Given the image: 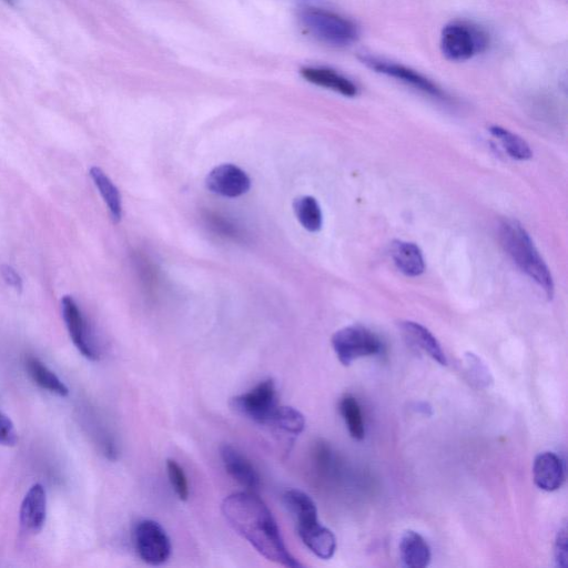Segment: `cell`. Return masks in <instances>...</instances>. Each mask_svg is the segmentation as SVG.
<instances>
[{
  "instance_id": "6",
  "label": "cell",
  "mask_w": 568,
  "mask_h": 568,
  "mask_svg": "<svg viewBox=\"0 0 568 568\" xmlns=\"http://www.w3.org/2000/svg\"><path fill=\"white\" fill-rule=\"evenodd\" d=\"M332 347L339 361L349 367L354 361L379 354L382 342L371 330L350 326L333 334Z\"/></svg>"
},
{
  "instance_id": "15",
  "label": "cell",
  "mask_w": 568,
  "mask_h": 568,
  "mask_svg": "<svg viewBox=\"0 0 568 568\" xmlns=\"http://www.w3.org/2000/svg\"><path fill=\"white\" fill-rule=\"evenodd\" d=\"M47 497L43 485L35 484L25 496L20 509V523L25 531L37 534L46 522Z\"/></svg>"
},
{
  "instance_id": "12",
  "label": "cell",
  "mask_w": 568,
  "mask_h": 568,
  "mask_svg": "<svg viewBox=\"0 0 568 568\" xmlns=\"http://www.w3.org/2000/svg\"><path fill=\"white\" fill-rule=\"evenodd\" d=\"M300 74L308 83L329 89L344 97L353 98L359 94L358 86L337 70L321 66H307L301 68Z\"/></svg>"
},
{
  "instance_id": "31",
  "label": "cell",
  "mask_w": 568,
  "mask_h": 568,
  "mask_svg": "<svg viewBox=\"0 0 568 568\" xmlns=\"http://www.w3.org/2000/svg\"><path fill=\"white\" fill-rule=\"evenodd\" d=\"M5 2H6L7 4L12 5V4L14 3V0H5Z\"/></svg>"
},
{
  "instance_id": "11",
  "label": "cell",
  "mask_w": 568,
  "mask_h": 568,
  "mask_svg": "<svg viewBox=\"0 0 568 568\" xmlns=\"http://www.w3.org/2000/svg\"><path fill=\"white\" fill-rule=\"evenodd\" d=\"M227 473L249 492H257L261 486L260 474L255 465L235 446L225 444L220 450Z\"/></svg>"
},
{
  "instance_id": "3",
  "label": "cell",
  "mask_w": 568,
  "mask_h": 568,
  "mask_svg": "<svg viewBox=\"0 0 568 568\" xmlns=\"http://www.w3.org/2000/svg\"><path fill=\"white\" fill-rule=\"evenodd\" d=\"M298 19L307 34L330 47H348L357 43L360 37L357 24L329 9L303 7L299 10Z\"/></svg>"
},
{
  "instance_id": "23",
  "label": "cell",
  "mask_w": 568,
  "mask_h": 568,
  "mask_svg": "<svg viewBox=\"0 0 568 568\" xmlns=\"http://www.w3.org/2000/svg\"><path fill=\"white\" fill-rule=\"evenodd\" d=\"M490 133L497 140H500L504 150L513 159L525 161L533 157V151L527 142L513 133L500 126L490 127Z\"/></svg>"
},
{
  "instance_id": "28",
  "label": "cell",
  "mask_w": 568,
  "mask_h": 568,
  "mask_svg": "<svg viewBox=\"0 0 568 568\" xmlns=\"http://www.w3.org/2000/svg\"><path fill=\"white\" fill-rule=\"evenodd\" d=\"M18 441L15 425L7 415L0 412V444L5 446H15Z\"/></svg>"
},
{
  "instance_id": "2",
  "label": "cell",
  "mask_w": 568,
  "mask_h": 568,
  "mask_svg": "<svg viewBox=\"0 0 568 568\" xmlns=\"http://www.w3.org/2000/svg\"><path fill=\"white\" fill-rule=\"evenodd\" d=\"M501 246L527 277L539 286L546 297H554V280L549 267L536 249L529 232L519 221L506 219L499 228Z\"/></svg>"
},
{
  "instance_id": "22",
  "label": "cell",
  "mask_w": 568,
  "mask_h": 568,
  "mask_svg": "<svg viewBox=\"0 0 568 568\" xmlns=\"http://www.w3.org/2000/svg\"><path fill=\"white\" fill-rule=\"evenodd\" d=\"M293 211L301 226L310 231L318 232L323 226V215L316 198L303 196L293 202Z\"/></svg>"
},
{
  "instance_id": "16",
  "label": "cell",
  "mask_w": 568,
  "mask_h": 568,
  "mask_svg": "<svg viewBox=\"0 0 568 568\" xmlns=\"http://www.w3.org/2000/svg\"><path fill=\"white\" fill-rule=\"evenodd\" d=\"M394 265L411 278L419 277L425 270V262L421 249L415 243L394 241L391 248Z\"/></svg>"
},
{
  "instance_id": "17",
  "label": "cell",
  "mask_w": 568,
  "mask_h": 568,
  "mask_svg": "<svg viewBox=\"0 0 568 568\" xmlns=\"http://www.w3.org/2000/svg\"><path fill=\"white\" fill-rule=\"evenodd\" d=\"M401 329L414 347L428 354L432 360L439 364L448 365V359H446L440 342L422 324L405 321L401 323Z\"/></svg>"
},
{
  "instance_id": "5",
  "label": "cell",
  "mask_w": 568,
  "mask_h": 568,
  "mask_svg": "<svg viewBox=\"0 0 568 568\" xmlns=\"http://www.w3.org/2000/svg\"><path fill=\"white\" fill-rule=\"evenodd\" d=\"M278 394L275 381L268 379L260 382L252 390L232 398L233 411L252 422L270 425L278 409Z\"/></svg>"
},
{
  "instance_id": "1",
  "label": "cell",
  "mask_w": 568,
  "mask_h": 568,
  "mask_svg": "<svg viewBox=\"0 0 568 568\" xmlns=\"http://www.w3.org/2000/svg\"><path fill=\"white\" fill-rule=\"evenodd\" d=\"M221 509L232 529L268 561L289 568L302 566L287 549L269 507L255 492L232 494Z\"/></svg>"
},
{
  "instance_id": "25",
  "label": "cell",
  "mask_w": 568,
  "mask_h": 568,
  "mask_svg": "<svg viewBox=\"0 0 568 568\" xmlns=\"http://www.w3.org/2000/svg\"><path fill=\"white\" fill-rule=\"evenodd\" d=\"M270 425L288 434L299 435L306 429V419L294 408L278 407Z\"/></svg>"
},
{
  "instance_id": "4",
  "label": "cell",
  "mask_w": 568,
  "mask_h": 568,
  "mask_svg": "<svg viewBox=\"0 0 568 568\" xmlns=\"http://www.w3.org/2000/svg\"><path fill=\"white\" fill-rule=\"evenodd\" d=\"M489 44V35L479 26L468 22L446 25L440 39L441 53L454 63L466 62L484 53Z\"/></svg>"
},
{
  "instance_id": "8",
  "label": "cell",
  "mask_w": 568,
  "mask_h": 568,
  "mask_svg": "<svg viewBox=\"0 0 568 568\" xmlns=\"http://www.w3.org/2000/svg\"><path fill=\"white\" fill-rule=\"evenodd\" d=\"M359 59L363 65L375 71V73L397 79L402 84L417 89L425 95L438 99H448V95L444 93L441 87L417 70L371 55L362 54Z\"/></svg>"
},
{
  "instance_id": "27",
  "label": "cell",
  "mask_w": 568,
  "mask_h": 568,
  "mask_svg": "<svg viewBox=\"0 0 568 568\" xmlns=\"http://www.w3.org/2000/svg\"><path fill=\"white\" fill-rule=\"evenodd\" d=\"M466 369L474 383L481 388H488L493 383L492 375L485 363L473 353L466 354Z\"/></svg>"
},
{
  "instance_id": "26",
  "label": "cell",
  "mask_w": 568,
  "mask_h": 568,
  "mask_svg": "<svg viewBox=\"0 0 568 568\" xmlns=\"http://www.w3.org/2000/svg\"><path fill=\"white\" fill-rule=\"evenodd\" d=\"M167 472L169 482L179 500L187 501L190 496V488L185 470L181 468L177 461L169 459L167 461Z\"/></svg>"
},
{
  "instance_id": "18",
  "label": "cell",
  "mask_w": 568,
  "mask_h": 568,
  "mask_svg": "<svg viewBox=\"0 0 568 568\" xmlns=\"http://www.w3.org/2000/svg\"><path fill=\"white\" fill-rule=\"evenodd\" d=\"M401 560L404 566L424 568L430 565L431 549L423 537L413 531L405 532L400 543Z\"/></svg>"
},
{
  "instance_id": "10",
  "label": "cell",
  "mask_w": 568,
  "mask_h": 568,
  "mask_svg": "<svg viewBox=\"0 0 568 568\" xmlns=\"http://www.w3.org/2000/svg\"><path fill=\"white\" fill-rule=\"evenodd\" d=\"M206 185L212 194L238 198L247 194L251 187V180L241 168L226 164L210 171Z\"/></svg>"
},
{
  "instance_id": "20",
  "label": "cell",
  "mask_w": 568,
  "mask_h": 568,
  "mask_svg": "<svg viewBox=\"0 0 568 568\" xmlns=\"http://www.w3.org/2000/svg\"><path fill=\"white\" fill-rule=\"evenodd\" d=\"M90 176L93 178L101 197L104 198L109 208L111 218L118 223L123 217V205H121V196L114 182L109 179L103 170L98 167L90 169Z\"/></svg>"
},
{
  "instance_id": "21",
  "label": "cell",
  "mask_w": 568,
  "mask_h": 568,
  "mask_svg": "<svg viewBox=\"0 0 568 568\" xmlns=\"http://www.w3.org/2000/svg\"><path fill=\"white\" fill-rule=\"evenodd\" d=\"M26 364L30 377L40 388L57 394L59 397H67L69 391L66 385L43 362L36 358H29Z\"/></svg>"
},
{
  "instance_id": "30",
  "label": "cell",
  "mask_w": 568,
  "mask_h": 568,
  "mask_svg": "<svg viewBox=\"0 0 568 568\" xmlns=\"http://www.w3.org/2000/svg\"><path fill=\"white\" fill-rule=\"evenodd\" d=\"M2 276L8 286L14 288L17 292L23 291V279L20 278L17 271L10 266H2Z\"/></svg>"
},
{
  "instance_id": "24",
  "label": "cell",
  "mask_w": 568,
  "mask_h": 568,
  "mask_svg": "<svg viewBox=\"0 0 568 568\" xmlns=\"http://www.w3.org/2000/svg\"><path fill=\"white\" fill-rule=\"evenodd\" d=\"M340 412L354 440L361 441L365 436V426L361 407L352 395H346L340 402Z\"/></svg>"
},
{
  "instance_id": "13",
  "label": "cell",
  "mask_w": 568,
  "mask_h": 568,
  "mask_svg": "<svg viewBox=\"0 0 568 568\" xmlns=\"http://www.w3.org/2000/svg\"><path fill=\"white\" fill-rule=\"evenodd\" d=\"M533 476L537 488L546 492L557 491L565 481L564 463L553 452L541 453L534 461Z\"/></svg>"
},
{
  "instance_id": "7",
  "label": "cell",
  "mask_w": 568,
  "mask_h": 568,
  "mask_svg": "<svg viewBox=\"0 0 568 568\" xmlns=\"http://www.w3.org/2000/svg\"><path fill=\"white\" fill-rule=\"evenodd\" d=\"M134 543L140 559L151 566L165 564L171 556V541L158 522L142 520L134 531Z\"/></svg>"
},
{
  "instance_id": "14",
  "label": "cell",
  "mask_w": 568,
  "mask_h": 568,
  "mask_svg": "<svg viewBox=\"0 0 568 568\" xmlns=\"http://www.w3.org/2000/svg\"><path fill=\"white\" fill-rule=\"evenodd\" d=\"M301 541L319 559L330 560L337 551L334 534L318 521L297 525Z\"/></svg>"
},
{
  "instance_id": "9",
  "label": "cell",
  "mask_w": 568,
  "mask_h": 568,
  "mask_svg": "<svg viewBox=\"0 0 568 568\" xmlns=\"http://www.w3.org/2000/svg\"><path fill=\"white\" fill-rule=\"evenodd\" d=\"M63 317L76 348L91 361L99 360V351L91 337L88 324L75 300L69 296L62 299Z\"/></svg>"
},
{
  "instance_id": "29",
  "label": "cell",
  "mask_w": 568,
  "mask_h": 568,
  "mask_svg": "<svg viewBox=\"0 0 568 568\" xmlns=\"http://www.w3.org/2000/svg\"><path fill=\"white\" fill-rule=\"evenodd\" d=\"M567 547V530L566 526L557 533L556 543H555V561L557 566L565 567L567 564L568 556Z\"/></svg>"
},
{
  "instance_id": "19",
  "label": "cell",
  "mask_w": 568,
  "mask_h": 568,
  "mask_svg": "<svg viewBox=\"0 0 568 568\" xmlns=\"http://www.w3.org/2000/svg\"><path fill=\"white\" fill-rule=\"evenodd\" d=\"M283 503L296 520L297 525L318 521V509L311 497L299 490L283 494Z\"/></svg>"
}]
</instances>
